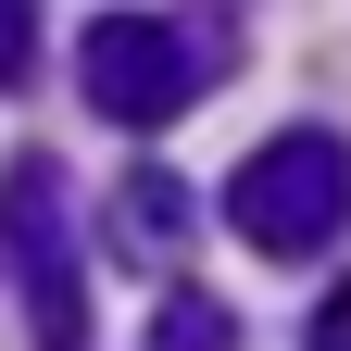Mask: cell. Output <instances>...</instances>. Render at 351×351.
<instances>
[{
	"label": "cell",
	"instance_id": "6da1fadb",
	"mask_svg": "<svg viewBox=\"0 0 351 351\" xmlns=\"http://www.w3.org/2000/svg\"><path fill=\"white\" fill-rule=\"evenodd\" d=\"M213 75H226V38L176 25V13H113V25H88V51H75V88L113 125H176Z\"/></svg>",
	"mask_w": 351,
	"mask_h": 351
},
{
	"label": "cell",
	"instance_id": "7a4b0ae2",
	"mask_svg": "<svg viewBox=\"0 0 351 351\" xmlns=\"http://www.w3.org/2000/svg\"><path fill=\"white\" fill-rule=\"evenodd\" d=\"M226 226H239L251 251H276V263L326 251V239L351 226V151L326 138V125H289V138H263V151L226 176Z\"/></svg>",
	"mask_w": 351,
	"mask_h": 351
},
{
	"label": "cell",
	"instance_id": "3957f363",
	"mask_svg": "<svg viewBox=\"0 0 351 351\" xmlns=\"http://www.w3.org/2000/svg\"><path fill=\"white\" fill-rule=\"evenodd\" d=\"M0 251H13V289H25V339L38 351H88V276H75V201H63V163H13L0 176Z\"/></svg>",
	"mask_w": 351,
	"mask_h": 351
},
{
	"label": "cell",
	"instance_id": "277c9868",
	"mask_svg": "<svg viewBox=\"0 0 351 351\" xmlns=\"http://www.w3.org/2000/svg\"><path fill=\"white\" fill-rule=\"evenodd\" d=\"M113 239L138 251V263H176V251H189V189H176L163 163H138V176H125V213H113Z\"/></svg>",
	"mask_w": 351,
	"mask_h": 351
},
{
	"label": "cell",
	"instance_id": "5b68a950",
	"mask_svg": "<svg viewBox=\"0 0 351 351\" xmlns=\"http://www.w3.org/2000/svg\"><path fill=\"white\" fill-rule=\"evenodd\" d=\"M151 351H239V314L213 289H163V314H151Z\"/></svg>",
	"mask_w": 351,
	"mask_h": 351
},
{
	"label": "cell",
	"instance_id": "8992f818",
	"mask_svg": "<svg viewBox=\"0 0 351 351\" xmlns=\"http://www.w3.org/2000/svg\"><path fill=\"white\" fill-rule=\"evenodd\" d=\"M25 75H38V13L0 0V88H25Z\"/></svg>",
	"mask_w": 351,
	"mask_h": 351
},
{
	"label": "cell",
	"instance_id": "52a82bcc",
	"mask_svg": "<svg viewBox=\"0 0 351 351\" xmlns=\"http://www.w3.org/2000/svg\"><path fill=\"white\" fill-rule=\"evenodd\" d=\"M314 351H351V301H326V314H314Z\"/></svg>",
	"mask_w": 351,
	"mask_h": 351
}]
</instances>
